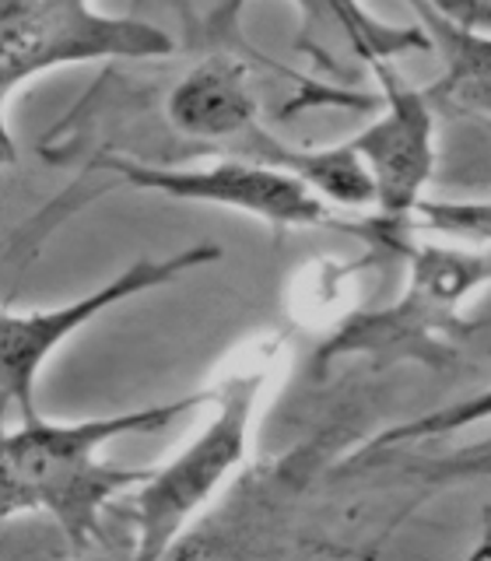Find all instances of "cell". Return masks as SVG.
<instances>
[{"mask_svg": "<svg viewBox=\"0 0 491 561\" xmlns=\"http://www.w3.org/2000/svg\"><path fill=\"white\" fill-rule=\"evenodd\" d=\"M204 403H210V390L75 425L32 417L8 428V421H0V523L43 513L60 526L70 548L92 551L105 537V508L148 478V470L105 463L102 446L123 435L158 432Z\"/></svg>", "mask_w": 491, "mask_h": 561, "instance_id": "6da1fadb", "label": "cell"}, {"mask_svg": "<svg viewBox=\"0 0 491 561\" xmlns=\"http://www.w3.org/2000/svg\"><path fill=\"white\" fill-rule=\"evenodd\" d=\"M358 239L373 250L403 253L411 260L408 291L397 306L379 312H358L333 333L316 355V368L338 362L344 355H373L376 368H390L397 358H425L438 365L456 341H470L481 323L456 320V306L484 288L488 280V245L453 250L414 239L411 215H373L358 218Z\"/></svg>", "mask_w": 491, "mask_h": 561, "instance_id": "7a4b0ae2", "label": "cell"}, {"mask_svg": "<svg viewBox=\"0 0 491 561\" xmlns=\"http://www.w3.org/2000/svg\"><path fill=\"white\" fill-rule=\"evenodd\" d=\"M165 119L183 140L207 145L221 158L288 172L333 204L368 207L376 201L373 180L347 140L330 148H288L285 140H277L260 119L246 64L225 49L207 53L183 70L165 95Z\"/></svg>", "mask_w": 491, "mask_h": 561, "instance_id": "3957f363", "label": "cell"}, {"mask_svg": "<svg viewBox=\"0 0 491 561\" xmlns=\"http://www.w3.org/2000/svg\"><path fill=\"white\" fill-rule=\"evenodd\" d=\"M172 39L151 22L102 14L92 0H0V172L18 165L8 102L28 78L102 57L158 60Z\"/></svg>", "mask_w": 491, "mask_h": 561, "instance_id": "277c9868", "label": "cell"}, {"mask_svg": "<svg viewBox=\"0 0 491 561\" xmlns=\"http://www.w3.org/2000/svg\"><path fill=\"white\" fill-rule=\"evenodd\" d=\"M271 373L267 358H256L250 368L221 376L210 390L215 417L193 443L169 460L165 467L148 470V478L127 491V516L137 526V558H162L172 540L183 534V526L201 513L207 499L232 473L250 443L253 408Z\"/></svg>", "mask_w": 491, "mask_h": 561, "instance_id": "5b68a950", "label": "cell"}, {"mask_svg": "<svg viewBox=\"0 0 491 561\" xmlns=\"http://www.w3.org/2000/svg\"><path fill=\"white\" fill-rule=\"evenodd\" d=\"M221 260L218 245H190L162 260H134L127 271H119L113 280L92 295L78 298V302L60 309H35V312H4L0 309V421L11 414L32 421L39 417L35 411V379H39L46 358L57 351L70 333H78L84 323H92L95 316L113 309L127 298L172 285L175 277L186 271H197L204 263Z\"/></svg>", "mask_w": 491, "mask_h": 561, "instance_id": "8992f818", "label": "cell"}, {"mask_svg": "<svg viewBox=\"0 0 491 561\" xmlns=\"http://www.w3.org/2000/svg\"><path fill=\"white\" fill-rule=\"evenodd\" d=\"M95 169L116 175L123 186L162 193L172 201L215 204L228 210H242L271 228H341L338 218L302 180L267 165L239 162V158H218L201 169H183L172 162H145L134 154H99Z\"/></svg>", "mask_w": 491, "mask_h": 561, "instance_id": "52a82bcc", "label": "cell"}, {"mask_svg": "<svg viewBox=\"0 0 491 561\" xmlns=\"http://www.w3.org/2000/svg\"><path fill=\"white\" fill-rule=\"evenodd\" d=\"M382 92V116L347 140L373 180L379 215H411L435 172V110L425 92L403 81L393 60H368Z\"/></svg>", "mask_w": 491, "mask_h": 561, "instance_id": "ba28073f", "label": "cell"}, {"mask_svg": "<svg viewBox=\"0 0 491 561\" xmlns=\"http://www.w3.org/2000/svg\"><path fill=\"white\" fill-rule=\"evenodd\" d=\"M295 4L302 11L306 39L309 35H320V25H333L344 32L347 46L355 49V57L365 64L368 60H397V57H408V53L432 49L421 28L386 25L379 18L368 14L358 0H295ZM242 8H246V0H218V8L207 14L210 39L225 43L228 35L236 32Z\"/></svg>", "mask_w": 491, "mask_h": 561, "instance_id": "9c48e42d", "label": "cell"}, {"mask_svg": "<svg viewBox=\"0 0 491 561\" xmlns=\"http://www.w3.org/2000/svg\"><path fill=\"white\" fill-rule=\"evenodd\" d=\"M411 8L421 18L429 46H435L446 60V75L432 88H421L435 113H453L488 127V32H470L438 18L425 0H411Z\"/></svg>", "mask_w": 491, "mask_h": 561, "instance_id": "30bf717a", "label": "cell"}, {"mask_svg": "<svg viewBox=\"0 0 491 561\" xmlns=\"http://www.w3.org/2000/svg\"><path fill=\"white\" fill-rule=\"evenodd\" d=\"M425 4L438 18L470 32H488L491 25V0H425Z\"/></svg>", "mask_w": 491, "mask_h": 561, "instance_id": "8fae6325", "label": "cell"}]
</instances>
